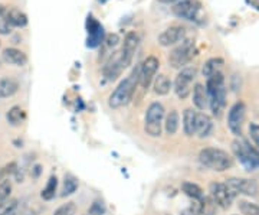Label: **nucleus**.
<instances>
[{"label":"nucleus","instance_id":"1","mask_svg":"<svg viewBox=\"0 0 259 215\" xmlns=\"http://www.w3.org/2000/svg\"><path fill=\"white\" fill-rule=\"evenodd\" d=\"M139 77H140V66H136L133 69V73L124 80L120 84L117 85V88L112 91L110 95L108 104L111 109H120L124 107L133 100V95L136 93V88L139 85Z\"/></svg>","mask_w":259,"mask_h":215},{"label":"nucleus","instance_id":"2","mask_svg":"<svg viewBox=\"0 0 259 215\" xmlns=\"http://www.w3.org/2000/svg\"><path fill=\"white\" fill-rule=\"evenodd\" d=\"M199 160L206 168H210L218 172H223L232 166V158L222 149H213L207 148L199 153Z\"/></svg>","mask_w":259,"mask_h":215},{"label":"nucleus","instance_id":"3","mask_svg":"<svg viewBox=\"0 0 259 215\" xmlns=\"http://www.w3.org/2000/svg\"><path fill=\"white\" fill-rule=\"evenodd\" d=\"M196 55H197V49L193 39H185L170 52L168 64L171 65V68H185Z\"/></svg>","mask_w":259,"mask_h":215},{"label":"nucleus","instance_id":"4","mask_svg":"<svg viewBox=\"0 0 259 215\" xmlns=\"http://www.w3.org/2000/svg\"><path fill=\"white\" fill-rule=\"evenodd\" d=\"M163 119H164V107H163V104H150V107L146 112V123H144V130H146L148 136L158 137L161 134Z\"/></svg>","mask_w":259,"mask_h":215},{"label":"nucleus","instance_id":"5","mask_svg":"<svg viewBox=\"0 0 259 215\" xmlns=\"http://www.w3.org/2000/svg\"><path fill=\"white\" fill-rule=\"evenodd\" d=\"M232 149L246 170H255L259 168V152L250 148L246 141L235 140L232 145Z\"/></svg>","mask_w":259,"mask_h":215},{"label":"nucleus","instance_id":"6","mask_svg":"<svg viewBox=\"0 0 259 215\" xmlns=\"http://www.w3.org/2000/svg\"><path fill=\"white\" fill-rule=\"evenodd\" d=\"M202 9H203V6L199 0H180V2L175 3V6L171 8V12L179 19L196 22L202 15Z\"/></svg>","mask_w":259,"mask_h":215},{"label":"nucleus","instance_id":"7","mask_svg":"<svg viewBox=\"0 0 259 215\" xmlns=\"http://www.w3.org/2000/svg\"><path fill=\"white\" fill-rule=\"evenodd\" d=\"M197 74V69L194 66H185L175 80V93L179 98L185 100L192 94V84Z\"/></svg>","mask_w":259,"mask_h":215},{"label":"nucleus","instance_id":"8","mask_svg":"<svg viewBox=\"0 0 259 215\" xmlns=\"http://www.w3.org/2000/svg\"><path fill=\"white\" fill-rule=\"evenodd\" d=\"M160 62L156 56H148L143 61V64L140 65V77H139V85L143 90H147L150 84L153 83V80L156 78L157 69Z\"/></svg>","mask_w":259,"mask_h":215},{"label":"nucleus","instance_id":"9","mask_svg":"<svg viewBox=\"0 0 259 215\" xmlns=\"http://www.w3.org/2000/svg\"><path fill=\"white\" fill-rule=\"evenodd\" d=\"M245 116H246V107L242 101L232 105L231 110L228 113V126L233 134H236V136L242 134V126L245 122Z\"/></svg>","mask_w":259,"mask_h":215},{"label":"nucleus","instance_id":"10","mask_svg":"<svg viewBox=\"0 0 259 215\" xmlns=\"http://www.w3.org/2000/svg\"><path fill=\"white\" fill-rule=\"evenodd\" d=\"M140 37L136 32H128L125 38H124V44H122V49L120 51L121 54V64L122 68L127 66L133 62V58L136 55V51L139 48Z\"/></svg>","mask_w":259,"mask_h":215},{"label":"nucleus","instance_id":"11","mask_svg":"<svg viewBox=\"0 0 259 215\" xmlns=\"http://www.w3.org/2000/svg\"><path fill=\"white\" fill-rule=\"evenodd\" d=\"M186 39V29L180 25H173L170 28L164 29L160 35H158V44L161 47H173L180 44L182 41Z\"/></svg>","mask_w":259,"mask_h":215},{"label":"nucleus","instance_id":"12","mask_svg":"<svg viewBox=\"0 0 259 215\" xmlns=\"http://www.w3.org/2000/svg\"><path fill=\"white\" fill-rule=\"evenodd\" d=\"M122 69L124 68L121 64V54L120 52H114L108 58V62L102 68V74H104L107 81H114L120 75Z\"/></svg>","mask_w":259,"mask_h":215},{"label":"nucleus","instance_id":"13","mask_svg":"<svg viewBox=\"0 0 259 215\" xmlns=\"http://www.w3.org/2000/svg\"><path fill=\"white\" fill-rule=\"evenodd\" d=\"M210 198L216 205L222 206V208H229L233 198L228 192V189L225 187V184H212L210 185Z\"/></svg>","mask_w":259,"mask_h":215},{"label":"nucleus","instance_id":"14","mask_svg":"<svg viewBox=\"0 0 259 215\" xmlns=\"http://www.w3.org/2000/svg\"><path fill=\"white\" fill-rule=\"evenodd\" d=\"M213 130L212 119L204 114V113H196V120H194V134H197L200 139H204L210 136Z\"/></svg>","mask_w":259,"mask_h":215},{"label":"nucleus","instance_id":"15","mask_svg":"<svg viewBox=\"0 0 259 215\" xmlns=\"http://www.w3.org/2000/svg\"><path fill=\"white\" fill-rule=\"evenodd\" d=\"M2 19H5L12 28H25L28 25V16L16 8L5 9Z\"/></svg>","mask_w":259,"mask_h":215},{"label":"nucleus","instance_id":"16","mask_svg":"<svg viewBox=\"0 0 259 215\" xmlns=\"http://www.w3.org/2000/svg\"><path fill=\"white\" fill-rule=\"evenodd\" d=\"M2 56H3L5 62H8L10 65L25 66L28 64V55L23 51L18 49V48H6V49H3Z\"/></svg>","mask_w":259,"mask_h":215},{"label":"nucleus","instance_id":"17","mask_svg":"<svg viewBox=\"0 0 259 215\" xmlns=\"http://www.w3.org/2000/svg\"><path fill=\"white\" fill-rule=\"evenodd\" d=\"M225 98H226V88L225 87L216 90L214 93L209 94V105L212 109L213 116H216V117H221L222 116L225 104H226Z\"/></svg>","mask_w":259,"mask_h":215},{"label":"nucleus","instance_id":"18","mask_svg":"<svg viewBox=\"0 0 259 215\" xmlns=\"http://www.w3.org/2000/svg\"><path fill=\"white\" fill-rule=\"evenodd\" d=\"M88 32H90L88 47H98V45H101L102 41H104V29L93 18H88Z\"/></svg>","mask_w":259,"mask_h":215},{"label":"nucleus","instance_id":"19","mask_svg":"<svg viewBox=\"0 0 259 215\" xmlns=\"http://www.w3.org/2000/svg\"><path fill=\"white\" fill-rule=\"evenodd\" d=\"M193 104L199 110H204L209 105V95L203 84H196L193 88Z\"/></svg>","mask_w":259,"mask_h":215},{"label":"nucleus","instance_id":"20","mask_svg":"<svg viewBox=\"0 0 259 215\" xmlns=\"http://www.w3.org/2000/svg\"><path fill=\"white\" fill-rule=\"evenodd\" d=\"M223 65H225V61L222 58H210L204 62L203 65V75L207 78H210L213 75H218L222 73Z\"/></svg>","mask_w":259,"mask_h":215},{"label":"nucleus","instance_id":"21","mask_svg":"<svg viewBox=\"0 0 259 215\" xmlns=\"http://www.w3.org/2000/svg\"><path fill=\"white\" fill-rule=\"evenodd\" d=\"M19 84L13 78H2L0 80V98L3 97H12L13 94L18 93Z\"/></svg>","mask_w":259,"mask_h":215},{"label":"nucleus","instance_id":"22","mask_svg":"<svg viewBox=\"0 0 259 215\" xmlns=\"http://www.w3.org/2000/svg\"><path fill=\"white\" fill-rule=\"evenodd\" d=\"M259 192V185L253 179H239V194L246 197H256Z\"/></svg>","mask_w":259,"mask_h":215},{"label":"nucleus","instance_id":"23","mask_svg":"<svg viewBox=\"0 0 259 215\" xmlns=\"http://www.w3.org/2000/svg\"><path fill=\"white\" fill-rule=\"evenodd\" d=\"M171 88V81L167 78V75L158 74L154 78V93L157 95H167Z\"/></svg>","mask_w":259,"mask_h":215},{"label":"nucleus","instance_id":"24","mask_svg":"<svg viewBox=\"0 0 259 215\" xmlns=\"http://www.w3.org/2000/svg\"><path fill=\"white\" fill-rule=\"evenodd\" d=\"M179 123H180V117H179V113L176 110H171V112L167 114L166 123H164V130L167 134H175L179 129Z\"/></svg>","mask_w":259,"mask_h":215},{"label":"nucleus","instance_id":"25","mask_svg":"<svg viewBox=\"0 0 259 215\" xmlns=\"http://www.w3.org/2000/svg\"><path fill=\"white\" fill-rule=\"evenodd\" d=\"M194 120H196V112H193L192 109L185 110V114H183V130H185V134H187V136H193L194 134Z\"/></svg>","mask_w":259,"mask_h":215},{"label":"nucleus","instance_id":"26","mask_svg":"<svg viewBox=\"0 0 259 215\" xmlns=\"http://www.w3.org/2000/svg\"><path fill=\"white\" fill-rule=\"evenodd\" d=\"M182 189H183V192H185L187 197L193 198V199H196V201H200V199L203 198L202 188L199 187V185H196V184H192V182H185V184L182 185Z\"/></svg>","mask_w":259,"mask_h":215},{"label":"nucleus","instance_id":"27","mask_svg":"<svg viewBox=\"0 0 259 215\" xmlns=\"http://www.w3.org/2000/svg\"><path fill=\"white\" fill-rule=\"evenodd\" d=\"M8 122L10 124H13V126H18L20 123L23 122V119H25V112L19 107V105H13L12 109H10L9 112H8Z\"/></svg>","mask_w":259,"mask_h":215},{"label":"nucleus","instance_id":"28","mask_svg":"<svg viewBox=\"0 0 259 215\" xmlns=\"http://www.w3.org/2000/svg\"><path fill=\"white\" fill-rule=\"evenodd\" d=\"M56 188H58V179H56V176H51L49 181H48L47 187H45V189H44V191H42V194H40L42 199H45V201H51L52 198L55 197Z\"/></svg>","mask_w":259,"mask_h":215},{"label":"nucleus","instance_id":"29","mask_svg":"<svg viewBox=\"0 0 259 215\" xmlns=\"http://www.w3.org/2000/svg\"><path fill=\"white\" fill-rule=\"evenodd\" d=\"M118 42H120V38H118V35H115V33L107 35V37L104 38V41H102V44H101L104 52H110V55H111L112 49L118 45Z\"/></svg>","mask_w":259,"mask_h":215},{"label":"nucleus","instance_id":"30","mask_svg":"<svg viewBox=\"0 0 259 215\" xmlns=\"http://www.w3.org/2000/svg\"><path fill=\"white\" fill-rule=\"evenodd\" d=\"M78 188V181L74 176H65L64 182V191H62V195L68 197V195H72Z\"/></svg>","mask_w":259,"mask_h":215},{"label":"nucleus","instance_id":"31","mask_svg":"<svg viewBox=\"0 0 259 215\" xmlns=\"http://www.w3.org/2000/svg\"><path fill=\"white\" fill-rule=\"evenodd\" d=\"M202 204V215H213L214 209H216V204L213 202V199L210 197H204L200 199Z\"/></svg>","mask_w":259,"mask_h":215},{"label":"nucleus","instance_id":"32","mask_svg":"<svg viewBox=\"0 0 259 215\" xmlns=\"http://www.w3.org/2000/svg\"><path fill=\"white\" fill-rule=\"evenodd\" d=\"M239 209L243 215H259V206L256 204H252V202L242 201V202H239Z\"/></svg>","mask_w":259,"mask_h":215},{"label":"nucleus","instance_id":"33","mask_svg":"<svg viewBox=\"0 0 259 215\" xmlns=\"http://www.w3.org/2000/svg\"><path fill=\"white\" fill-rule=\"evenodd\" d=\"M10 192H12V184L9 179H2L0 181V202L9 199Z\"/></svg>","mask_w":259,"mask_h":215},{"label":"nucleus","instance_id":"34","mask_svg":"<svg viewBox=\"0 0 259 215\" xmlns=\"http://www.w3.org/2000/svg\"><path fill=\"white\" fill-rule=\"evenodd\" d=\"M75 212H76V205L74 202H68L65 205L59 206L54 212V215H75Z\"/></svg>","mask_w":259,"mask_h":215},{"label":"nucleus","instance_id":"35","mask_svg":"<svg viewBox=\"0 0 259 215\" xmlns=\"http://www.w3.org/2000/svg\"><path fill=\"white\" fill-rule=\"evenodd\" d=\"M182 215H202V204H200V201H196L194 204L183 209Z\"/></svg>","mask_w":259,"mask_h":215},{"label":"nucleus","instance_id":"36","mask_svg":"<svg viewBox=\"0 0 259 215\" xmlns=\"http://www.w3.org/2000/svg\"><path fill=\"white\" fill-rule=\"evenodd\" d=\"M90 214L91 215H104L105 214V205L102 201H95L93 205L90 206Z\"/></svg>","mask_w":259,"mask_h":215},{"label":"nucleus","instance_id":"37","mask_svg":"<svg viewBox=\"0 0 259 215\" xmlns=\"http://www.w3.org/2000/svg\"><path fill=\"white\" fill-rule=\"evenodd\" d=\"M249 133H250L252 140L255 141V145L258 146V149H259V126L258 124H250Z\"/></svg>","mask_w":259,"mask_h":215},{"label":"nucleus","instance_id":"38","mask_svg":"<svg viewBox=\"0 0 259 215\" xmlns=\"http://www.w3.org/2000/svg\"><path fill=\"white\" fill-rule=\"evenodd\" d=\"M10 32H12V26L5 19H0V33L2 35H9Z\"/></svg>","mask_w":259,"mask_h":215},{"label":"nucleus","instance_id":"39","mask_svg":"<svg viewBox=\"0 0 259 215\" xmlns=\"http://www.w3.org/2000/svg\"><path fill=\"white\" fill-rule=\"evenodd\" d=\"M39 173H40V166L36 165V166L33 168V173H32V175H33V178H37V176H39Z\"/></svg>","mask_w":259,"mask_h":215},{"label":"nucleus","instance_id":"40","mask_svg":"<svg viewBox=\"0 0 259 215\" xmlns=\"http://www.w3.org/2000/svg\"><path fill=\"white\" fill-rule=\"evenodd\" d=\"M158 2H161V3H177V2H180V0H158Z\"/></svg>","mask_w":259,"mask_h":215},{"label":"nucleus","instance_id":"41","mask_svg":"<svg viewBox=\"0 0 259 215\" xmlns=\"http://www.w3.org/2000/svg\"><path fill=\"white\" fill-rule=\"evenodd\" d=\"M5 9H6V8H5V6H2V5H0V16H2V15H3V12H5Z\"/></svg>","mask_w":259,"mask_h":215},{"label":"nucleus","instance_id":"42","mask_svg":"<svg viewBox=\"0 0 259 215\" xmlns=\"http://www.w3.org/2000/svg\"><path fill=\"white\" fill-rule=\"evenodd\" d=\"M6 215H18V212H16V211H13V212H9V214H6Z\"/></svg>","mask_w":259,"mask_h":215}]
</instances>
